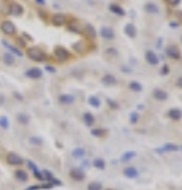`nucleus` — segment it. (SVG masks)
Returning <instances> with one entry per match:
<instances>
[{
  "mask_svg": "<svg viewBox=\"0 0 182 190\" xmlns=\"http://www.w3.org/2000/svg\"><path fill=\"white\" fill-rule=\"evenodd\" d=\"M89 105L90 106H94V108H100V105H101V102H100V98L98 97H89Z\"/></svg>",
  "mask_w": 182,
  "mask_h": 190,
  "instance_id": "obj_23",
  "label": "nucleus"
},
{
  "mask_svg": "<svg viewBox=\"0 0 182 190\" xmlns=\"http://www.w3.org/2000/svg\"><path fill=\"white\" fill-rule=\"evenodd\" d=\"M51 21H53L54 26H59L60 27V26H65V24H67V16L65 14H54Z\"/></svg>",
  "mask_w": 182,
  "mask_h": 190,
  "instance_id": "obj_9",
  "label": "nucleus"
},
{
  "mask_svg": "<svg viewBox=\"0 0 182 190\" xmlns=\"http://www.w3.org/2000/svg\"><path fill=\"white\" fill-rule=\"evenodd\" d=\"M3 62H5L7 65H13V63H14V56H13L11 52H5V54H3Z\"/></svg>",
  "mask_w": 182,
  "mask_h": 190,
  "instance_id": "obj_22",
  "label": "nucleus"
},
{
  "mask_svg": "<svg viewBox=\"0 0 182 190\" xmlns=\"http://www.w3.org/2000/svg\"><path fill=\"white\" fill-rule=\"evenodd\" d=\"M46 70L49 71V73H56V68L53 65H46Z\"/></svg>",
  "mask_w": 182,
  "mask_h": 190,
  "instance_id": "obj_33",
  "label": "nucleus"
},
{
  "mask_svg": "<svg viewBox=\"0 0 182 190\" xmlns=\"http://www.w3.org/2000/svg\"><path fill=\"white\" fill-rule=\"evenodd\" d=\"M169 117L173 119V121H179V119L182 117V111L177 109V108H173V109L169 111Z\"/></svg>",
  "mask_w": 182,
  "mask_h": 190,
  "instance_id": "obj_19",
  "label": "nucleus"
},
{
  "mask_svg": "<svg viewBox=\"0 0 182 190\" xmlns=\"http://www.w3.org/2000/svg\"><path fill=\"white\" fill-rule=\"evenodd\" d=\"M130 89H132V90H135V92H141L143 90V86L138 82V81H130Z\"/></svg>",
  "mask_w": 182,
  "mask_h": 190,
  "instance_id": "obj_24",
  "label": "nucleus"
},
{
  "mask_svg": "<svg viewBox=\"0 0 182 190\" xmlns=\"http://www.w3.org/2000/svg\"><path fill=\"white\" fill-rule=\"evenodd\" d=\"M132 157H135V152H127V154L122 157V160H132Z\"/></svg>",
  "mask_w": 182,
  "mask_h": 190,
  "instance_id": "obj_31",
  "label": "nucleus"
},
{
  "mask_svg": "<svg viewBox=\"0 0 182 190\" xmlns=\"http://www.w3.org/2000/svg\"><path fill=\"white\" fill-rule=\"evenodd\" d=\"M124 30H125L127 37H130V38H135L136 37V27H135V24H132V22H128Z\"/></svg>",
  "mask_w": 182,
  "mask_h": 190,
  "instance_id": "obj_13",
  "label": "nucleus"
},
{
  "mask_svg": "<svg viewBox=\"0 0 182 190\" xmlns=\"http://www.w3.org/2000/svg\"><path fill=\"white\" fill-rule=\"evenodd\" d=\"M83 30H84V35H87L89 38H95L97 37V30L94 29L92 24H86V26L83 27Z\"/></svg>",
  "mask_w": 182,
  "mask_h": 190,
  "instance_id": "obj_15",
  "label": "nucleus"
},
{
  "mask_svg": "<svg viewBox=\"0 0 182 190\" xmlns=\"http://www.w3.org/2000/svg\"><path fill=\"white\" fill-rule=\"evenodd\" d=\"M0 127H2L3 130H7V128H8V119H7L5 116L0 117Z\"/></svg>",
  "mask_w": 182,
  "mask_h": 190,
  "instance_id": "obj_27",
  "label": "nucleus"
},
{
  "mask_svg": "<svg viewBox=\"0 0 182 190\" xmlns=\"http://www.w3.org/2000/svg\"><path fill=\"white\" fill-rule=\"evenodd\" d=\"M117 49L116 48H106L105 49V57H111V59H114V57H117Z\"/></svg>",
  "mask_w": 182,
  "mask_h": 190,
  "instance_id": "obj_21",
  "label": "nucleus"
},
{
  "mask_svg": "<svg viewBox=\"0 0 182 190\" xmlns=\"http://www.w3.org/2000/svg\"><path fill=\"white\" fill-rule=\"evenodd\" d=\"M40 16H41V18H44V19H46V18H48V16H46V14H44V11H41V10H40Z\"/></svg>",
  "mask_w": 182,
  "mask_h": 190,
  "instance_id": "obj_42",
  "label": "nucleus"
},
{
  "mask_svg": "<svg viewBox=\"0 0 182 190\" xmlns=\"http://www.w3.org/2000/svg\"><path fill=\"white\" fill-rule=\"evenodd\" d=\"M176 84H177V87H180V89H182V76H180V78H177Z\"/></svg>",
  "mask_w": 182,
  "mask_h": 190,
  "instance_id": "obj_37",
  "label": "nucleus"
},
{
  "mask_svg": "<svg viewBox=\"0 0 182 190\" xmlns=\"http://www.w3.org/2000/svg\"><path fill=\"white\" fill-rule=\"evenodd\" d=\"M25 76L30 78V79H40L43 76V71L40 68H29L27 71H25Z\"/></svg>",
  "mask_w": 182,
  "mask_h": 190,
  "instance_id": "obj_6",
  "label": "nucleus"
},
{
  "mask_svg": "<svg viewBox=\"0 0 182 190\" xmlns=\"http://www.w3.org/2000/svg\"><path fill=\"white\" fill-rule=\"evenodd\" d=\"M101 82L105 84V86H114L116 82H117V79H116V76L114 75H103V78H101Z\"/></svg>",
  "mask_w": 182,
  "mask_h": 190,
  "instance_id": "obj_12",
  "label": "nucleus"
},
{
  "mask_svg": "<svg viewBox=\"0 0 182 190\" xmlns=\"http://www.w3.org/2000/svg\"><path fill=\"white\" fill-rule=\"evenodd\" d=\"M174 16H176V18H179V21H182V11H176V13H174Z\"/></svg>",
  "mask_w": 182,
  "mask_h": 190,
  "instance_id": "obj_36",
  "label": "nucleus"
},
{
  "mask_svg": "<svg viewBox=\"0 0 182 190\" xmlns=\"http://www.w3.org/2000/svg\"><path fill=\"white\" fill-rule=\"evenodd\" d=\"M100 35L105 40H114V30L111 27H106V26L100 29Z\"/></svg>",
  "mask_w": 182,
  "mask_h": 190,
  "instance_id": "obj_7",
  "label": "nucleus"
},
{
  "mask_svg": "<svg viewBox=\"0 0 182 190\" xmlns=\"http://www.w3.org/2000/svg\"><path fill=\"white\" fill-rule=\"evenodd\" d=\"M125 176H130V178L136 176V170H133V168H128V170H125Z\"/></svg>",
  "mask_w": 182,
  "mask_h": 190,
  "instance_id": "obj_28",
  "label": "nucleus"
},
{
  "mask_svg": "<svg viewBox=\"0 0 182 190\" xmlns=\"http://www.w3.org/2000/svg\"><path fill=\"white\" fill-rule=\"evenodd\" d=\"M18 121H19L21 124H29V121H30V117H29L27 114H24V112H21V114H18Z\"/></svg>",
  "mask_w": 182,
  "mask_h": 190,
  "instance_id": "obj_25",
  "label": "nucleus"
},
{
  "mask_svg": "<svg viewBox=\"0 0 182 190\" xmlns=\"http://www.w3.org/2000/svg\"><path fill=\"white\" fill-rule=\"evenodd\" d=\"M0 30H2L5 35H10V37H11V35L16 33V26H14L11 21L7 19V21H3L2 24H0Z\"/></svg>",
  "mask_w": 182,
  "mask_h": 190,
  "instance_id": "obj_3",
  "label": "nucleus"
},
{
  "mask_svg": "<svg viewBox=\"0 0 182 190\" xmlns=\"http://www.w3.org/2000/svg\"><path fill=\"white\" fill-rule=\"evenodd\" d=\"M84 122H86L87 125H92V124L95 122V119H94V116H92L90 112H86V114H84Z\"/></svg>",
  "mask_w": 182,
  "mask_h": 190,
  "instance_id": "obj_26",
  "label": "nucleus"
},
{
  "mask_svg": "<svg viewBox=\"0 0 182 190\" xmlns=\"http://www.w3.org/2000/svg\"><path fill=\"white\" fill-rule=\"evenodd\" d=\"M95 165L100 166V168H103V162H101V160H95Z\"/></svg>",
  "mask_w": 182,
  "mask_h": 190,
  "instance_id": "obj_38",
  "label": "nucleus"
},
{
  "mask_svg": "<svg viewBox=\"0 0 182 190\" xmlns=\"http://www.w3.org/2000/svg\"><path fill=\"white\" fill-rule=\"evenodd\" d=\"M35 2H37L38 5H41V7H44V5H46V2H44V0H35Z\"/></svg>",
  "mask_w": 182,
  "mask_h": 190,
  "instance_id": "obj_40",
  "label": "nucleus"
},
{
  "mask_svg": "<svg viewBox=\"0 0 182 190\" xmlns=\"http://www.w3.org/2000/svg\"><path fill=\"white\" fill-rule=\"evenodd\" d=\"M177 26H179V22H176V21H174V22H173V21L169 22V27H177Z\"/></svg>",
  "mask_w": 182,
  "mask_h": 190,
  "instance_id": "obj_39",
  "label": "nucleus"
},
{
  "mask_svg": "<svg viewBox=\"0 0 182 190\" xmlns=\"http://www.w3.org/2000/svg\"><path fill=\"white\" fill-rule=\"evenodd\" d=\"M59 102L62 105H71L74 102V97L70 95V93H62V95H59Z\"/></svg>",
  "mask_w": 182,
  "mask_h": 190,
  "instance_id": "obj_14",
  "label": "nucleus"
},
{
  "mask_svg": "<svg viewBox=\"0 0 182 190\" xmlns=\"http://www.w3.org/2000/svg\"><path fill=\"white\" fill-rule=\"evenodd\" d=\"M144 57H146V62H147L149 65H152V67H155V65H159V62H160L159 56L155 54L154 51H146Z\"/></svg>",
  "mask_w": 182,
  "mask_h": 190,
  "instance_id": "obj_5",
  "label": "nucleus"
},
{
  "mask_svg": "<svg viewBox=\"0 0 182 190\" xmlns=\"http://www.w3.org/2000/svg\"><path fill=\"white\" fill-rule=\"evenodd\" d=\"M152 95H154L155 100H166V98H168V93H166L165 90H162V89H155V90L152 92Z\"/></svg>",
  "mask_w": 182,
  "mask_h": 190,
  "instance_id": "obj_17",
  "label": "nucleus"
},
{
  "mask_svg": "<svg viewBox=\"0 0 182 190\" xmlns=\"http://www.w3.org/2000/svg\"><path fill=\"white\" fill-rule=\"evenodd\" d=\"M160 73H162L163 76H165V75H168V73H169V67H168V65H163V67H162V70H160Z\"/></svg>",
  "mask_w": 182,
  "mask_h": 190,
  "instance_id": "obj_30",
  "label": "nucleus"
},
{
  "mask_svg": "<svg viewBox=\"0 0 182 190\" xmlns=\"http://www.w3.org/2000/svg\"><path fill=\"white\" fill-rule=\"evenodd\" d=\"M144 8H146V11L150 13V14H157V13H159V7L155 5V3H146Z\"/></svg>",
  "mask_w": 182,
  "mask_h": 190,
  "instance_id": "obj_20",
  "label": "nucleus"
},
{
  "mask_svg": "<svg viewBox=\"0 0 182 190\" xmlns=\"http://www.w3.org/2000/svg\"><path fill=\"white\" fill-rule=\"evenodd\" d=\"M166 3H168L169 7H177V5L180 3V0H166Z\"/></svg>",
  "mask_w": 182,
  "mask_h": 190,
  "instance_id": "obj_29",
  "label": "nucleus"
},
{
  "mask_svg": "<svg viewBox=\"0 0 182 190\" xmlns=\"http://www.w3.org/2000/svg\"><path fill=\"white\" fill-rule=\"evenodd\" d=\"M108 105H109V106H113V109H117V105H116L113 100H108Z\"/></svg>",
  "mask_w": 182,
  "mask_h": 190,
  "instance_id": "obj_35",
  "label": "nucleus"
},
{
  "mask_svg": "<svg viewBox=\"0 0 182 190\" xmlns=\"http://www.w3.org/2000/svg\"><path fill=\"white\" fill-rule=\"evenodd\" d=\"M92 133H94V135H103V132H101V130H94Z\"/></svg>",
  "mask_w": 182,
  "mask_h": 190,
  "instance_id": "obj_41",
  "label": "nucleus"
},
{
  "mask_svg": "<svg viewBox=\"0 0 182 190\" xmlns=\"http://www.w3.org/2000/svg\"><path fill=\"white\" fill-rule=\"evenodd\" d=\"M25 54H27L29 59H32V60H35V62H43V60H46V57H48L41 48H37V46L29 48V49L25 51Z\"/></svg>",
  "mask_w": 182,
  "mask_h": 190,
  "instance_id": "obj_1",
  "label": "nucleus"
},
{
  "mask_svg": "<svg viewBox=\"0 0 182 190\" xmlns=\"http://www.w3.org/2000/svg\"><path fill=\"white\" fill-rule=\"evenodd\" d=\"M86 41H76L74 44H73V49L78 52V54H84L86 51H87V48H86Z\"/></svg>",
  "mask_w": 182,
  "mask_h": 190,
  "instance_id": "obj_11",
  "label": "nucleus"
},
{
  "mask_svg": "<svg viewBox=\"0 0 182 190\" xmlns=\"http://www.w3.org/2000/svg\"><path fill=\"white\" fill-rule=\"evenodd\" d=\"M54 56H56V59H57V60L65 62V60H68V59L71 57V52H70L68 49H65L63 46H57L56 49H54Z\"/></svg>",
  "mask_w": 182,
  "mask_h": 190,
  "instance_id": "obj_2",
  "label": "nucleus"
},
{
  "mask_svg": "<svg viewBox=\"0 0 182 190\" xmlns=\"http://www.w3.org/2000/svg\"><path fill=\"white\" fill-rule=\"evenodd\" d=\"M68 32H71V33H84L83 27L78 24V21H71L68 24Z\"/></svg>",
  "mask_w": 182,
  "mask_h": 190,
  "instance_id": "obj_8",
  "label": "nucleus"
},
{
  "mask_svg": "<svg viewBox=\"0 0 182 190\" xmlns=\"http://www.w3.org/2000/svg\"><path fill=\"white\" fill-rule=\"evenodd\" d=\"M166 57H169V59H174V60H179L180 59V51H179V48L177 46H168L166 48Z\"/></svg>",
  "mask_w": 182,
  "mask_h": 190,
  "instance_id": "obj_4",
  "label": "nucleus"
},
{
  "mask_svg": "<svg viewBox=\"0 0 182 190\" xmlns=\"http://www.w3.org/2000/svg\"><path fill=\"white\" fill-rule=\"evenodd\" d=\"M2 44L7 48V49H10V51H11V54H14V56H19V57L22 56V51H21V49H18V48H14L13 44H10L7 40H3V41H2Z\"/></svg>",
  "mask_w": 182,
  "mask_h": 190,
  "instance_id": "obj_16",
  "label": "nucleus"
},
{
  "mask_svg": "<svg viewBox=\"0 0 182 190\" xmlns=\"http://www.w3.org/2000/svg\"><path fill=\"white\" fill-rule=\"evenodd\" d=\"M22 13H24L22 5H19V3H11V5H10V14H13V16H21Z\"/></svg>",
  "mask_w": 182,
  "mask_h": 190,
  "instance_id": "obj_10",
  "label": "nucleus"
},
{
  "mask_svg": "<svg viewBox=\"0 0 182 190\" xmlns=\"http://www.w3.org/2000/svg\"><path fill=\"white\" fill-rule=\"evenodd\" d=\"M109 11L114 13V14H117V16H124L125 14V10L120 5H117V3H111L109 5Z\"/></svg>",
  "mask_w": 182,
  "mask_h": 190,
  "instance_id": "obj_18",
  "label": "nucleus"
},
{
  "mask_svg": "<svg viewBox=\"0 0 182 190\" xmlns=\"http://www.w3.org/2000/svg\"><path fill=\"white\" fill-rule=\"evenodd\" d=\"M73 155H74V157H81V155H84V151H83V149H76V151L73 152Z\"/></svg>",
  "mask_w": 182,
  "mask_h": 190,
  "instance_id": "obj_32",
  "label": "nucleus"
},
{
  "mask_svg": "<svg viewBox=\"0 0 182 190\" xmlns=\"http://www.w3.org/2000/svg\"><path fill=\"white\" fill-rule=\"evenodd\" d=\"M130 119H132V122H136V121H138V114H135V112H133L132 116H130Z\"/></svg>",
  "mask_w": 182,
  "mask_h": 190,
  "instance_id": "obj_34",
  "label": "nucleus"
}]
</instances>
